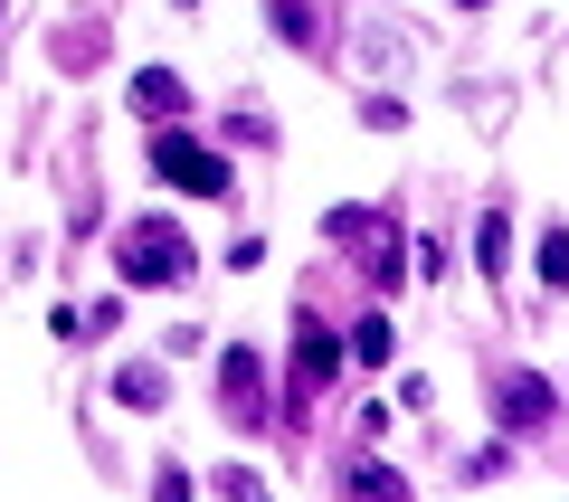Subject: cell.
<instances>
[{
    "instance_id": "obj_1",
    "label": "cell",
    "mask_w": 569,
    "mask_h": 502,
    "mask_svg": "<svg viewBox=\"0 0 569 502\" xmlns=\"http://www.w3.org/2000/svg\"><path fill=\"white\" fill-rule=\"evenodd\" d=\"M190 275V247L171 228H133L123 238V284H181Z\"/></svg>"
},
{
    "instance_id": "obj_2",
    "label": "cell",
    "mask_w": 569,
    "mask_h": 502,
    "mask_svg": "<svg viewBox=\"0 0 569 502\" xmlns=\"http://www.w3.org/2000/svg\"><path fill=\"white\" fill-rule=\"evenodd\" d=\"M152 171H162V181H181V190H200V200H209V190H228V161L200 152L190 133H162V142H152Z\"/></svg>"
},
{
    "instance_id": "obj_3",
    "label": "cell",
    "mask_w": 569,
    "mask_h": 502,
    "mask_svg": "<svg viewBox=\"0 0 569 502\" xmlns=\"http://www.w3.org/2000/svg\"><path fill=\"white\" fill-rule=\"evenodd\" d=\"M332 370H342V351H332L323 332H313V322H305V342H295V389H313V380H332Z\"/></svg>"
},
{
    "instance_id": "obj_4",
    "label": "cell",
    "mask_w": 569,
    "mask_h": 502,
    "mask_svg": "<svg viewBox=\"0 0 569 502\" xmlns=\"http://www.w3.org/2000/svg\"><path fill=\"white\" fill-rule=\"evenodd\" d=\"M503 247H512V228H503V209H493V219L475 228V265H485V275H503V265H512Z\"/></svg>"
},
{
    "instance_id": "obj_5",
    "label": "cell",
    "mask_w": 569,
    "mask_h": 502,
    "mask_svg": "<svg viewBox=\"0 0 569 502\" xmlns=\"http://www.w3.org/2000/svg\"><path fill=\"white\" fill-rule=\"evenodd\" d=\"M133 104L142 114H181V77H133Z\"/></svg>"
},
{
    "instance_id": "obj_6",
    "label": "cell",
    "mask_w": 569,
    "mask_h": 502,
    "mask_svg": "<svg viewBox=\"0 0 569 502\" xmlns=\"http://www.w3.org/2000/svg\"><path fill=\"white\" fill-rule=\"evenodd\" d=\"M219 389H228V399H238V418H257V370H247L238 351H228V370H219Z\"/></svg>"
},
{
    "instance_id": "obj_7",
    "label": "cell",
    "mask_w": 569,
    "mask_h": 502,
    "mask_svg": "<svg viewBox=\"0 0 569 502\" xmlns=\"http://www.w3.org/2000/svg\"><path fill=\"white\" fill-rule=\"evenodd\" d=\"M541 408H550L541 380H512V389H503V418H541Z\"/></svg>"
},
{
    "instance_id": "obj_8",
    "label": "cell",
    "mask_w": 569,
    "mask_h": 502,
    "mask_svg": "<svg viewBox=\"0 0 569 502\" xmlns=\"http://www.w3.org/2000/svg\"><path fill=\"white\" fill-rule=\"evenodd\" d=\"M351 351H361V361H389V322H380V313H370V322H361V332H351Z\"/></svg>"
},
{
    "instance_id": "obj_9",
    "label": "cell",
    "mask_w": 569,
    "mask_h": 502,
    "mask_svg": "<svg viewBox=\"0 0 569 502\" xmlns=\"http://www.w3.org/2000/svg\"><path fill=\"white\" fill-rule=\"evenodd\" d=\"M541 275H550V284H569V238H560V228L541 238Z\"/></svg>"
},
{
    "instance_id": "obj_10",
    "label": "cell",
    "mask_w": 569,
    "mask_h": 502,
    "mask_svg": "<svg viewBox=\"0 0 569 502\" xmlns=\"http://www.w3.org/2000/svg\"><path fill=\"white\" fill-rule=\"evenodd\" d=\"M152 502H190V474H162V493H152Z\"/></svg>"
}]
</instances>
